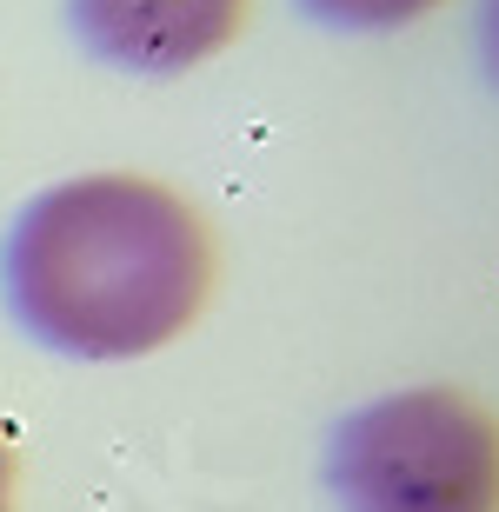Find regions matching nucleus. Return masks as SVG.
<instances>
[{"label":"nucleus","mask_w":499,"mask_h":512,"mask_svg":"<svg viewBox=\"0 0 499 512\" xmlns=\"http://www.w3.org/2000/svg\"><path fill=\"white\" fill-rule=\"evenodd\" d=\"M200 213L140 173H80L34 193L0 247V293L67 360H140L207 306Z\"/></svg>","instance_id":"obj_1"},{"label":"nucleus","mask_w":499,"mask_h":512,"mask_svg":"<svg viewBox=\"0 0 499 512\" xmlns=\"http://www.w3.org/2000/svg\"><path fill=\"white\" fill-rule=\"evenodd\" d=\"M340 512H499V426L453 386H413L340 419L327 446Z\"/></svg>","instance_id":"obj_2"},{"label":"nucleus","mask_w":499,"mask_h":512,"mask_svg":"<svg viewBox=\"0 0 499 512\" xmlns=\"http://www.w3.org/2000/svg\"><path fill=\"white\" fill-rule=\"evenodd\" d=\"M247 0H67L80 47L140 80H173L233 40Z\"/></svg>","instance_id":"obj_3"},{"label":"nucleus","mask_w":499,"mask_h":512,"mask_svg":"<svg viewBox=\"0 0 499 512\" xmlns=\"http://www.w3.org/2000/svg\"><path fill=\"white\" fill-rule=\"evenodd\" d=\"M440 0H300V14L320 20V27H340V34H393V27H413L420 14H433Z\"/></svg>","instance_id":"obj_4"},{"label":"nucleus","mask_w":499,"mask_h":512,"mask_svg":"<svg viewBox=\"0 0 499 512\" xmlns=\"http://www.w3.org/2000/svg\"><path fill=\"white\" fill-rule=\"evenodd\" d=\"M480 67L499 87V0H480Z\"/></svg>","instance_id":"obj_5"},{"label":"nucleus","mask_w":499,"mask_h":512,"mask_svg":"<svg viewBox=\"0 0 499 512\" xmlns=\"http://www.w3.org/2000/svg\"><path fill=\"white\" fill-rule=\"evenodd\" d=\"M7 499H14V459H7V446H0V512H7Z\"/></svg>","instance_id":"obj_6"}]
</instances>
